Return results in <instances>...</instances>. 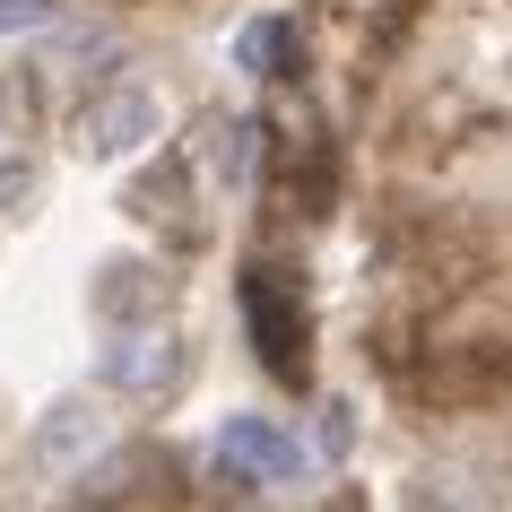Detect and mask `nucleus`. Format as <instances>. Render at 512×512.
I'll list each match as a JSON object with an SVG mask.
<instances>
[{"mask_svg": "<svg viewBox=\"0 0 512 512\" xmlns=\"http://www.w3.org/2000/svg\"><path fill=\"white\" fill-rule=\"evenodd\" d=\"M243 339L261 348V365H270L278 382L313 374V322H304V296H296V278L270 270V261L243 270Z\"/></svg>", "mask_w": 512, "mask_h": 512, "instance_id": "obj_1", "label": "nucleus"}, {"mask_svg": "<svg viewBox=\"0 0 512 512\" xmlns=\"http://www.w3.org/2000/svg\"><path fill=\"white\" fill-rule=\"evenodd\" d=\"M157 131H165V105H157V87H139V79L87 87L79 113H70V148H79L87 165H122V157H139Z\"/></svg>", "mask_w": 512, "mask_h": 512, "instance_id": "obj_2", "label": "nucleus"}, {"mask_svg": "<svg viewBox=\"0 0 512 512\" xmlns=\"http://www.w3.org/2000/svg\"><path fill=\"white\" fill-rule=\"evenodd\" d=\"M183 174L209 209H235L261 174V122L252 113H200V131L183 139Z\"/></svg>", "mask_w": 512, "mask_h": 512, "instance_id": "obj_3", "label": "nucleus"}, {"mask_svg": "<svg viewBox=\"0 0 512 512\" xmlns=\"http://www.w3.org/2000/svg\"><path fill=\"white\" fill-rule=\"evenodd\" d=\"M217 478L235 486V495H252V486H304L313 478V452L278 417H226L217 426Z\"/></svg>", "mask_w": 512, "mask_h": 512, "instance_id": "obj_4", "label": "nucleus"}, {"mask_svg": "<svg viewBox=\"0 0 512 512\" xmlns=\"http://www.w3.org/2000/svg\"><path fill=\"white\" fill-rule=\"evenodd\" d=\"M113 452V417L96 400H53L44 417H35V478H87V460H105Z\"/></svg>", "mask_w": 512, "mask_h": 512, "instance_id": "obj_5", "label": "nucleus"}, {"mask_svg": "<svg viewBox=\"0 0 512 512\" xmlns=\"http://www.w3.org/2000/svg\"><path fill=\"white\" fill-rule=\"evenodd\" d=\"M105 382L113 391H131V400H157V391H174L183 382V339L165 322H131L105 339Z\"/></svg>", "mask_w": 512, "mask_h": 512, "instance_id": "obj_6", "label": "nucleus"}, {"mask_svg": "<svg viewBox=\"0 0 512 512\" xmlns=\"http://www.w3.org/2000/svg\"><path fill=\"white\" fill-rule=\"evenodd\" d=\"M87 304H96V322H105V330H131V322H165L174 287H165L157 261H105L96 287H87Z\"/></svg>", "mask_w": 512, "mask_h": 512, "instance_id": "obj_7", "label": "nucleus"}, {"mask_svg": "<svg viewBox=\"0 0 512 512\" xmlns=\"http://www.w3.org/2000/svg\"><path fill=\"white\" fill-rule=\"evenodd\" d=\"M408 512H504V486H478V460H434L408 486Z\"/></svg>", "mask_w": 512, "mask_h": 512, "instance_id": "obj_8", "label": "nucleus"}, {"mask_svg": "<svg viewBox=\"0 0 512 512\" xmlns=\"http://www.w3.org/2000/svg\"><path fill=\"white\" fill-rule=\"evenodd\" d=\"M183 200H191V174H183V157H174V165H165V174H148V183H139L131 191V217H139V226H165V235H200V209H183Z\"/></svg>", "mask_w": 512, "mask_h": 512, "instance_id": "obj_9", "label": "nucleus"}, {"mask_svg": "<svg viewBox=\"0 0 512 512\" xmlns=\"http://www.w3.org/2000/svg\"><path fill=\"white\" fill-rule=\"evenodd\" d=\"M235 70L287 79V70H296V27H287V18H243L235 27Z\"/></svg>", "mask_w": 512, "mask_h": 512, "instance_id": "obj_10", "label": "nucleus"}, {"mask_svg": "<svg viewBox=\"0 0 512 512\" xmlns=\"http://www.w3.org/2000/svg\"><path fill=\"white\" fill-rule=\"evenodd\" d=\"M61 27H70V0H0V44H35Z\"/></svg>", "mask_w": 512, "mask_h": 512, "instance_id": "obj_11", "label": "nucleus"}, {"mask_svg": "<svg viewBox=\"0 0 512 512\" xmlns=\"http://www.w3.org/2000/svg\"><path fill=\"white\" fill-rule=\"evenodd\" d=\"M35 191H44V174H35L27 157H0V217H27Z\"/></svg>", "mask_w": 512, "mask_h": 512, "instance_id": "obj_12", "label": "nucleus"}, {"mask_svg": "<svg viewBox=\"0 0 512 512\" xmlns=\"http://www.w3.org/2000/svg\"><path fill=\"white\" fill-rule=\"evenodd\" d=\"M322 512H356V504H322Z\"/></svg>", "mask_w": 512, "mask_h": 512, "instance_id": "obj_13", "label": "nucleus"}]
</instances>
